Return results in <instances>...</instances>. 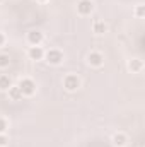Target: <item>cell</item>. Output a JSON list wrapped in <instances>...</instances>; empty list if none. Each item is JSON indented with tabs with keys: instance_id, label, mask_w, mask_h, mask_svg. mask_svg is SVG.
<instances>
[{
	"instance_id": "obj_1",
	"label": "cell",
	"mask_w": 145,
	"mask_h": 147,
	"mask_svg": "<svg viewBox=\"0 0 145 147\" xmlns=\"http://www.w3.org/2000/svg\"><path fill=\"white\" fill-rule=\"evenodd\" d=\"M17 86H19V89H21L22 96H26V98H31V96H34V94H36V91H38L36 82H34L31 77H24V79H21Z\"/></svg>"
},
{
	"instance_id": "obj_2",
	"label": "cell",
	"mask_w": 145,
	"mask_h": 147,
	"mask_svg": "<svg viewBox=\"0 0 145 147\" xmlns=\"http://www.w3.org/2000/svg\"><path fill=\"white\" fill-rule=\"evenodd\" d=\"M63 58H65V55H63V51L62 50H58V48H51V50H48V51H44V58L43 60H46L50 65H60L62 62H63Z\"/></svg>"
},
{
	"instance_id": "obj_3",
	"label": "cell",
	"mask_w": 145,
	"mask_h": 147,
	"mask_svg": "<svg viewBox=\"0 0 145 147\" xmlns=\"http://www.w3.org/2000/svg\"><path fill=\"white\" fill-rule=\"evenodd\" d=\"M80 86H82V82H80V77H79V75H75V74H68V75L63 77V87H65V91H68V92H75V91L80 89Z\"/></svg>"
},
{
	"instance_id": "obj_4",
	"label": "cell",
	"mask_w": 145,
	"mask_h": 147,
	"mask_svg": "<svg viewBox=\"0 0 145 147\" xmlns=\"http://www.w3.org/2000/svg\"><path fill=\"white\" fill-rule=\"evenodd\" d=\"M85 60H87V65L92 69H101L104 65V55L101 51H91Z\"/></svg>"
},
{
	"instance_id": "obj_5",
	"label": "cell",
	"mask_w": 145,
	"mask_h": 147,
	"mask_svg": "<svg viewBox=\"0 0 145 147\" xmlns=\"http://www.w3.org/2000/svg\"><path fill=\"white\" fill-rule=\"evenodd\" d=\"M94 12V2L92 0H79L77 2V14L82 17H87Z\"/></svg>"
},
{
	"instance_id": "obj_6",
	"label": "cell",
	"mask_w": 145,
	"mask_h": 147,
	"mask_svg": "<svg viewBox=\"0 0 145 147\" xmlns=\"http://www.w3.org/2000/svg\"><path fill=\"white\" fill-rule=\"evenodd\" d=\"M26 39H28V43H29L31 46H39V45L44 41V34H43L41 31H38V29H33V31L28 33Z\"/></svg>"
},
{
	"instance_id": "obj_7",
	"label": "cell",
	"mask_w": 145,
	"mask_h": 147,
	"mask_svg": "<svg viewBox=\"0 0 145 147\" xmlns=\"http://www.w3.org/2000/svg\"><path fill=\"white\" fill-rule=\"evenodd\" d=\"M126 69L132 74H140L144 70V60H140V58H130L126 62Z\"/></svg>"
},
{
	"instance_id": "obj_8",
	"label": "cell",
	"mask_w": 145,
	"mask_h": 147,
	"mask_svg": "<svg viewBox=\"0 0 145 147\" xmlns=\"http://www.w3.org/2000/svg\"><path fill=\"white\" fill-rule=\"evenodd\" d=\"M28 57H29V60H33V62H39V60L44 58V50H43L41 46H29Z\"/></svg>"
},
{
	"instance_id": "obj_9",
	"label": "cell",
	"mask_w": 145,
	"mask_h": 147,
	"mask_svg": "<svg viewBox=\"0 0 145 147\" xmlns=\"http://www.w3.org/2000/svg\"><path fill=\"white\" fill-rule=\"evenodd\" d=\"M111 142H113L114 147H126V144H128V135L123 134V132H116V134L113 135Z\"/></svg>"
},
{
	"instance_id": "obj_10",
	"label": "cell",
	"mask_w": 145,
	"mask_h": 147,
	"mask_svg": "<svg viewBox=\"0 0 145 147\" xmlns=\"http://www.w3.org/2000/svg\"><path fill=\"white\" fill-rule=\"evenodd\" d=\"M92 33L97 34V36L108 33V24H106L104 21H101V19H96V21L92 22Z\"/></svg>"
},
{
	"instance_id": "obj_11",
	"label": "cell",
	"mask_w": 145,
	"mask_h": 147,
	"mask_svg": "<svg viewBox=\"0 0 145 147\" xmlns=\"http://www.w3.org/2000/svg\"><path fill=\"white\" fill-rule=\"evenodd\" d=\"M7 94H9V99H10V101H21V99L24 98L22 92H21V89H19V86H14V84L9 87Z\"/></svg>"
},
{
	"instance_id": "obj_12",
	"label": "cell",
	"mask_w": 145,
	"mask_h": 147,
	"mask_svg": "<svg viewBox=\"0 0 145 147\" xmlns=\"http://www.w3.org/2000/svg\"><path fill=\"white\" fill-rule=\"evenodd\" d=\"M10 86H12V80H10V77H9V75H0V91L7 92Z\"/></svg>"
},
{
	"instance_id": "obj_13",
	"label": "cell",
	"mask_w": 145,
	"mask_h": 147,
	"mask_svg": "<svg viewBox=\"0 0 145 147\" xmlns=\"http://www.w3.org/2000/svg\"><path fill=\"white\" fill-rule=\"evenodd\" d=\"M133 14H135V17H137V19H144V17H145V5H144V3H138V5L135 7Z\"/></svg>"
},
{
	"instance_id": "obj_14",
	"label": "cell",
	"mask_w": 145,
	"mask_h": 147,
	"mask_svg": "<svg viewBox=\"0 0 145 147\" xmlns=\"http://www.w3.org/2000/svg\"><path fill=\"white\" fill-rule=\"evenodd\" d=\"M10 65V57L7 53H0V69H7Z\"/></svg>"
},
{
	"instance_id": "obj_15",
	"label": "cell",
	"mask_w": 145,
	"mask_h": 147,
	"mask_svg": "<svg viewBox=\"0 0 145 147\" xmlns=\"http://www.w3.org/2000/svg\"><path fill=\"white\" fill-rule=\"evenodd\" d=\"M7 128H9V121H7L3 116H0V134H5Z\"/></svg>"
},
{
	"instance_id": "obj_16",
	"label": "cell",
	"mask_w": 145,
	"mask_h": 147,
	"mask_svg": "<svg viewBox=\"0 0 145 147\" xmlns=\"http://www.w3.org/2000/svg\"><path fill=\"white\" fill-rule=\"evenodd\" d=\"M9 144V137L5 134H0V147H5Z\"/></svg>"
},
{
	"instance_id": "obj_17",
	"label": "cell",
	"mask_w": 145,
	"mask_h": 147,
	"mask_svg": "<svg viewBox=\"0 0 145 147\" xmlns=\"http://www.w3.org/2000/svg\"><path fill=\"white\" fill-rule=\"evenodd\" d=\"M5 41H7V38H5V34H3L2 31H0V48H2L3 45H5Z\"/></svg>"
},
{
	"instance_id": "obj_18",
	"label": "cell",
	"mask_w": 145,
	"mask_h": 147,
	"mask_svg": "<svg viewBox=\"0 0 145 147\" xmlns=\"http://www.w3.org/2000/svg\"><path fill=\"white\" fill-rule=\"evenodd\" d=\"M38 3H46V2H50V0H36Z\"/></svg>"
},
{
	"instance_id": "obj_19",
	"label": "cell",
	"mask_w": 145,
	"mask_h": 147,
	"mask_svg": "<svg viewBox=\"0 0 145 147\" xmlns=\"http://www.w3.org/2000/svg\"><path fill=\"white\" fill-rule=\"evenodd\" d=\"M2 2H3V0H0V3H2Z\"/></svg>"
}]
</instances>
